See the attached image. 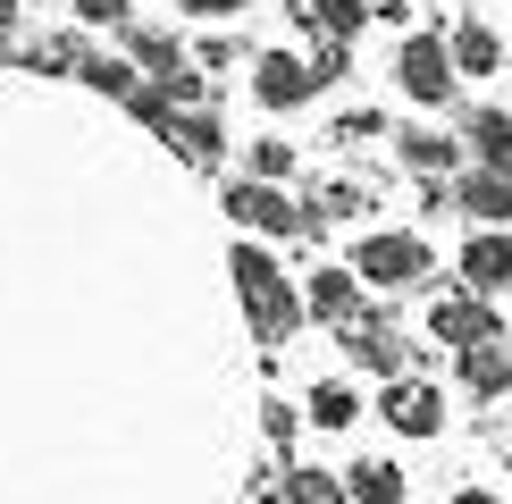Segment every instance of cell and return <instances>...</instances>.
Masks as SVG:
<instances>
[{
  "mask_svg": "<svg viewBox=\"0 0 512 504\" xmlns=\"http://www.w3.org/2000/svg\"><path fill=\"white\" fill-rule=\"evenodd\" d=\"M236 303H244V320H252V345H286L294 328H303V286L286 278V261L261 244H236Z\"/></svg>",
  "mask_w": 512,
  "mask_h": 504,
  "instance_id": "obj_1",
  "label": "cell"
},
{
  "mask_svg": "<svg viewBox=\"0 0 512 504\" xmlns=\"http://www.w3.org/2000/svg\"><path fill=\"white\" fill-rule=\"evenodd\" d=\"M429 244L412 236V227H370V236L353 244V278L361 286H378V294H403V286H420L429 278Z\"/></svg>",
  "mask_w": 512,
  "mask_h": 504,
  "instance_id": "obj_2",
  "label": "cell"
},
{
  "mask_svg": "<svg viewBox=\"0 0 512 504\" xmlns=\"http://www.w3.org/2000/svg\"><path fill=\"white\" fill-rule=\"evenodd\" d=\"M219 202H227V219H236V227H252V236H319L311 210L294 202L286 185H269V177H236Z\"/></svg>",
  "mask_w": 512,
  "mask_h": 504,
  "instance_id": "obj_3",
  "label": "cell"
},
{
  "mask_svg": "<svg viewBox=\"0 0 512 504\" xmlns=\"http://www.w3.org/2000/svg\"><path fill=\"white\" fill-rule=\"evenodd\" d=\"M395 84H403V101H420V110H445L454 101V51H445V34H403V51H395Z\"/></svg>",
  "mask_w": 512,
  "mask_h": 504,
  "instance_id": "obj_4",
  "label": "cell"
},
{
  "mask_svg": "<svg viewBox=\"0 0 512 504\" xmlns=\"http://www.w3.org/2000/svg\"><path fill=\"white\" fill-rule=\"evenodd\" d=\"M429 336H437L445 353H462V345H487V336H504V320H496V303H487V294L454 286V294H437V303H429Z\"/></svg>",
  "mask_w": 512,
  "mask_h": 504,
  "instance_id": "obj_5",
  "label": "cell"
},
{
  "mask_svg": "<svg viewBox=\"0 0 512 504\" xmlns=\"http://www.w3.org/2000/svg\"><path fill=\"white\" fill-rule=\"evenodd\" d=\"M345 353L361 370L378 378H403V362H412V345H403V328L387 320V311H361V320H345Z\"/></svg>",
  "mask_w": 512,
  "mask_h": 504,
  "instance_id": "obj_6",
  "label": "cell"
},
{
  "mask_svg": "<svg viewBox=\"0 0 512 504\" xmlns=\"http://www.w3.org/2000/svg\"><path fill=\"white\" fill-rule=\"evenodd\" d=\"M303 320H319V328L361 320V278H353V261H345V269H336V261H319L311 278H303Z\"/></svg>",
  "mask_w": 512,
  "mask_h": 504,
  "instance_id": "obj_7",
  "label": "cell"
},
{
  "mask_svg": "<svg viewBox=\"0 0 512 504\" xmlns=\"http://www.w3.org/2000/svg\"><path fill=\"white\" fill-rule=\"evenodd\" d=\"M311 93H319V84H311V68L294 51H261V59H252V101H261V110L286 118V110H303Z\"/></svg>",
  "mask_w": 512,
  "mask_h": 504,
  "instance_id": "obj_8",
  "label": "cell"
},
{
  "mask_svg": "<svg viewBox=\"0 0 512 504\" xmlns=\"http://www.w3.org/2000/svg\"><path fill=\"white\" fill-rule=\"evenodd\" d=\"M378 412H387V429H403V437H437L445 429V395L429 387V378H387Z\"/></svg>",
  "mask_w": 512,
  "mask_h": 504,
  "instance_id": "obj_9",
  "label": "cell"
},
{
  "mask_svg": "<svg viewBox=\"0 0 512 504\" xmlns=\"http://www.w3.org/2000/svg\"><path fill=\"white\" fill-rule=\"evenodd\" d=\"M454 387L479 395V404H496L512 395V336H487V345H462L454 353Z\"/></svg>",
  "mask_w": 512,
  "mask_h": 504,
  "instance_id": "obj_10",
  "label": "cell"
},
{
  "mask_svg": "<svg viewBox=\"0 0 512 504\" xmlns=\"http://www.w3.org/2000/svg\"><path fill=\"white\" fill-rule=\"evenodd\" d=\"M454 210L479 227H504L512 219V168H462L454 177Z\"/></svg>",
  "mask_w": 512,
  "mask_h": 504,
  "instance_id": "obj_11",
  "label": "cell"
},
{
  "mask_svg": "<svg viewBox=\"0 0 512 504\" xmlns=\"http://www.w3.org/2000/svg\"><path fill=\"white\" fill-rule=\"evenodd\" d=\"M462 286H471V294H504L512 286V236H504V227H479V236L471 244H462Z\"/></svg>",
  "mask_w": 512,
  "mask_h": 504,
  "instance_id": "obj_12",
  "label": "cell"
},
{
  "mask_svg": "<svg viewBox=\"0 0 512 504\" xmlns=\"http://www.w3.org/2000/svg\"><path fill=\"white\" fill-rule=\"evenodd\" d=\"M118 51L135 59V68L152 76V84L185 76V42H177V34H152V26H135V17H126V26H118Z\"/></svg>",
  "mask_w": 512,
  "mask_h": 504,
  "instance_id": "obj_13",
  "label": "cell"
},
{
  "mask_svg": "<svg viewBox=\"0 0 512 504\" xmlns=\"http://www.w3.org/2000/svg\"><path fill=\"white\" fill-rule=\"evenodd\" d=\"M168 152L194 160V168H219L227 160V126L210 118V110H177V118H168Z\"/></svg>",
  "mask_w": 512,
  "mask_h": 504,
  "instance_id": "obj_14",
  "label": "cell"
},
{
  "mask_svg": "<svg viewBox=\"0 0 512 504\" xmlns=\"http://www.w3.org/2000/svg\"><path fill=\"white\" fill-rule=\"evenodd\" d=\"M454 152H462V135H437V126H395V160L420 168V177H454Z\"/></svg>",
  "mask_w": 512,
  "mask_h": 504,
  "instance_id": "obj_15",
  "label": "cell"
},
{
  "mask_svg": "<svg viewBox=\"0 0 512 504\" xmlns=\"http://www.w3.org/2000/svg\"><path fill=\"white\" fill-rule=\"evenodd\" d=\"M445 51H454V76H496L504 68V34L479 26V17H462V26L445 34Z\"/></svg>",
  "mask_w": 512,
  "mask_h": 504,
  "instance_id": "obj_16",
  "label": "cell"
},
{
  "mask_svg": "<svg viewBox=\"0 0 512 504\" xmlns=\"http://www.w3.org/2000/svg\"><path fill=\"white\" fill-rule=\"evenodd\" d=\"M403 462H387V454H370V462H345V496L353 504H403Z\"/></svg>",
  "mask_w": 512,
  "mask_h": 504,
  "instance_id": "obj_17",
  "label": "cell"
},
{
  "mask_svg": "<svg viewBox=\"0 0 512 504\" xmlns=\"http://www.w3.org/2000/svg\"><path fill=\"white\" fill-rule=\"evenodd\" d=\"M462 143H471L479 168H512V110H471L462 118Z\"/></svg>",
  "mask_w": 512,
  "mask_h": 504,
  "instance_id": "obj_18",
  "label": "cell"
},
{
  "mask_svg": "<svg viewBox=\"0 0 512 504\" xmlns=\"http://www.w3.org/2000/svg\"><path fill=\"white\" fill-rule=\"evenodd\" d=\"M303 412H311V429H353V420H361V395L345 387V378H319V387L303 395Z\"/></svg>",
  "mask_w": 512,
  "mask_h": 504,
  "instance_id": "obj_19",
  "label": "cell"
},
{
  "mask_svg": "<svg viewBox=\"0 0 512 504\" xmlns=\"http://www.w3.org/2000/svg\"><path fill=\"white\" fill-rule=\"evenodd\" d=\"M84 59H93V51H84V34H42L34 51H26V68L34 76H76Z\"/></svg>",
  "mask_w": 512,
  "mask_h": 504,
  "instance_id": "obj_20",
  "label": "cell"
},
{
  "mask_svg": "<svg viewBox=\"0 0 512 504\" xmlns=\"http://www.w3.org/2000/svg\"><path fill=\"white\" fill-rule=\"evenodd\" d=\"M84 84H93V93H110V101H126V93H135V59H126V51H93V59H84V68H76Z\"/></svg>",
  "mask_w": 512,
  "mask_h": 504,
  "instance_id": "obj_21",
  "label": "cell"
},
{
  "mask_svg": "<svg viewBox=\"0 0 512 504\" xmlns=\"http://www.w3.org/2000/svg\"><path fill=\"white\" fill-rule=\"evenodd\" d=\"M303 210H311V227H328V219H361V210H370V194H361V185H319Z\"/></svg>",
  "mask_w": 512,
  "mask_h": 504,
  "instance_id": "obj_22",
  "label": "cell"
},
{
  "mask_svg": "<svg viewBox=\"0 0 512 504\" xmlns=\"http://www.w3.org/2000/svg\"><path fill=\"white\" fill-rule=\"evenodd\" d=\"M303 68H311V84H345V76H353V51H345V42H336V34H311Z\"/></svg>",
  "mask_w": 512,
  "mask_h": 504,
  "instance_id": "obj_23",
  "label": "cell"
},
{
  "mask_svg": "<svg viewBox=\"0 0 512 504\" xmlns=\"http://www.w3.org/2000/svg\"><path fill=\"white\" fill-rule=\"evenodd\" d=\"M286 496L294 504H353L345 496V471H286Z\"/></svg>",
  "mask_w": 512,
  "mask_h": 504,
  "instance_id": "obj_24",
  "label": "cell"
},
{
  "mask_svg": "<svg viewBox=\"0 0 512 504\" xmlns=\"http://www.w3.org/2000/svg\"><path fill=\"white\" fill-rule=\"evenodd\" d=\"M126 110L152 126V135H168V118H177V93H168V84H135V93H126Z\"/></svg>",
  "mask_w": 512,
  "mask_h": 504,
  "instance_id": "obj_25",
  "label": "cell"
},
{
  "mask_svg": "<svg viewBox=\"0 0 512 504\" xmlns=\"http://www.w3.org/2000/svg\"><path fill=\"white\" fill-rule=\"evenodd\" d=\"M252 177L286 185V177H294V143H286V135H252Z\"/></svg>",
  "mask_w": 512,
  "mask_h": 504,
  "instance_id": "obj_26",
  "label": "cell"
},
{
  "mask_svg": "<svg viewBox=\"0 0 512 504\" xmlns=\"http://www.w3.org/2000/svg\"><path fill=\"white\" fill-rule=\"evenodd\" d=\"M126 9H135V0H76L84 26H126Z\"/></svg>",
  "mask_w": 512,
  "mask_h": 504,
  "instance_id": "obj_27",
  "label": "cell"
},
{
  "mask_svg": "<svg viewBox=\"0 0 512 504\" xmlns=\"http://www.w3.org/2000/svg\"><path fill=\"white\" fill-rule=\"evenodd\" d=\"M177 9H185V17H202V26H219V17H236L244 0H177Z\"/></svg>",
  "mask_w": 512,
  "mask_h": 504,
  "instance_id": "obj_28",
  "label": "cell"
},
{
  "mask_svg": "<svg viewBox=\"0 0 512 504\" xmlns=\"http://www.w3.org/2000/svg\"><path fill=\"white\" fill-rule=\"evenodd\" d=\"M9 42H17V0H0V59H9Z\"/></svg>",
  "mask_w": 512,
  "mask_h": 504,
  "instance_id": "obj_29",
  "label": "cell"
},
{
  "mask_svg": "<svg viewBox=\"0 0 512 504\" xmlns=\"http://www.w3.org/2000/svg\"><path fill=\"white\" fill-rule=\"evenodd\" d=\"M445 504H504V496H496V488H454Z\"/></svg>",
  "mask_w": 512,
  "mask_h": 504,
  "instance_id": "obj_30",
  "label": "cell"
}]
</instances>
